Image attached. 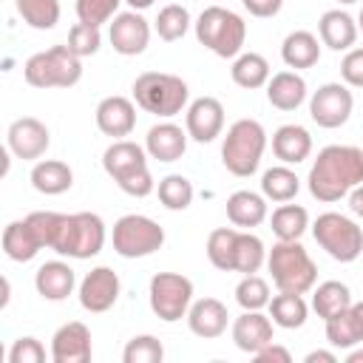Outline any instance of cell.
I'll return each instance as SVG.
<instances>
[{
	"instance_id": "cell-54",
	"label": "cell",
	"mask_w": 363,
	"mask_h": 363,
	"mask_svg": "<svg viewBox=\"0 0 363 363\" xmlns=\"http://www.w3.org/2000/svg\"><path fill=\"white\" fill-rule=\"evenodd\" d=\"M357 28L363 31V9H360V17H357Z\"/></svg>"
},
{
	"instance_id": "cell-6",
	"label": "cell",
	"mask_w": 363,
	"mask_h": 363,
	"mask_svg": "<svg viewBox=\"0 0 363 363\" xmlns=\"http://www.w3.org/2000/svg\"><path fill=\"white\" fill-rule=\"evenodd\" d=\"M264 150H267L264 125L258 119H235L221 142V162L233 176L247 179L258 170Z\"/></svg>"
},
{
	"instance_id": "cell-7",
	"label": "cell",
	"mask_w": 363,
	"mask_h": 363,
	"mask_svg": "<svg viewBox=\"0 0 363 363\" xmlns=\"http://www.w3.org/2000/svg\"><path fill=\"white\" fill-rule=\"evenodd\" d=\"M23 77L31 88H71L82 79V57L68 45H51L26 60Z\"/></svg>"
},
{
	"instance_id": "cell-26",
	"label": "cell",
	"mask_w": 363,
	"mask_h": 363,
	"mask_svg": "<svg viewBox=\"0 0 363 363\" xmlns=\"http://www.w3.org/2000/svg\"><path fill=\"white\" fill-rule=\"evenodd\" d=\"M272 153L281 164H301L312 153V136L303 125H281L272 133Z\"/></svg>"
},
{
	"instance_id": "cell-52",
	"label": "cell",
	"mask_w": 363,
	"mask_h": 363,
	"mask_svg": "<svg viewBox=\"0 0 363 363\" xmlns=\"http://www.w3.org/2000/svg\"><path fill=\"white\" fill-rule=\"evenodd\" d=\"M130 9H136V11H145V9H150L156 0H125Z\"/></svg>"
},
{
	"instance_id": "cell-41",
	"label": "cell",
	"mask_w": 363,
	"mask_h": 363,
	"mask_svg": "<svg viewBox=\"0 0 363 363\" xmlns=\"http://www.w3.org/2000/svg\"><path fill=\"white\" fill-rule=\"evenodd\" d=\"M269 284L261 278V275H244L235 286V301L241 309H264L269 306Z\"/></svg>"
},
{
	"instance_id": "cell-44",
	"label": "cell",
	"mask_w": 363,
	"mask_h": 363,
	"mask_svg": "<svg viewBox=\"0 0 363 363\" xmlns=\"http://www.w3.org/2000/svg\"><path fill=\"white\" fill-rule=\"evenodd\" d=\"M77 57H91L99 51L102 45V34H99V26H88V23H77L71 26L68 31V43H65Z\"/></svg>"
},
{
	"instance_id": "cell-20",
	"label": "cell",
	"mask_w": 363,
	"mask_h": 363,
	"mask_svg": "<svg viewBox=\"0 0 363 363\" xmlns=\"http://www.w3.org/2000/svg\"><path fill=\"white\" fill-rule=\"evenodd\" d=\"M227 306L218 301V298H199L190 303L187 309V326L196 337H204V340H213V337H221L227 332Z\"/></svg>"
},
{
	"instance_id": "cell-16",
	"label": "cell",
	"mask_w": 363,
	"mask_h": 363,
	"mask_svg": "<svg viewBox=\"0 0 363 363\" xmlns=\"http://www.w3.org/2000/svg\"><path fill=\"white\" fill-rule=\"evenodd\" d=\"M184 130L193 142L207 145L224 130V105L216 96H199L184 111Z\"/></svg>"
},
{
	"instance_id": "cell-45",
	"label": "cell",
	"mask_w": 363,
	"mask_h": 363,
	"mask_svg": "<svg viewBox=\"0 0 363 363\" xmlns=\"http://www.w3.org/2000/svg\"><path fill=\"white\" fill-rule=\"evenodd\" d=\"M60 218H62V213H54V210H34V213H28V216H26V221H28V224H31V230L37 233V238H40L43 250H45V247L51 250V244H54V238H57Z\"/></svg>"
},
{
	"instance_id": "cell-1",
	"label": "cell",
	"mask_w": 363,
	"mask_h": 363,
	"mask_svg": "<svg viewBox=\"0 0 363 363\" xmlns=\"http://www.w3.org/2000/svg\"><path fill=\"white\" fill-rule=\"evenodd\" d=\"M309 193L318 201H340L363 184V150L354 145H326L309 167Z\"/></svg>"
},
{
	"instance_id": "cell-4",
	"label": "cell",
	"mask_w": 363,
	"mask_h": 363,
	"mask_svg": "<svg viewBox=\"0 0 363 363\" xmlns=\"http://www.w3.org/2000/svg\"><path fill=\"white\" fill-rule=\"evenodd\" d=\"M267 269L278 292L306 295L318 281V267L301 241H275L272 250H267Z\"/></svg>"
},
{
	"instance_id": "cell-55",
	"label": "cell",
	"mask_w": 363,
	"mask_h": 363,
	"mask_svg": "<svg viewBox=\"0 0 363 363\" xmlns=\"http://www.w3.org/2000/svg\"><path fill=\"white\" fill-rule=\"evenodd\" d=\"M337 3H343V6H349V3H357V0H337Z\"/></svg>"
},
{
	"instance_id": "cell-25",
	"label": "cell",
	"mask_w": 363,
	"mask_h": 363,
	"mask_svg": "<svg viewBox=\"0 0 363 363\" xmlns=\"http://www.w3.org/2000/svg\"><path fill=\"white\" fill-rule=\"evenodd\" d=\"M357 23L352 14L340 11V9H329L320 14L318 20V34H320V43L332 51H349L357 40Z\"/></svg>"
},
{
	"instance_id": "cell-33",
	"label": "cell",
	"mask_w": 363,
	"mask_h": 363,
	"mask_svg": "<svg viewBox=\"0 0 363 363\" xmlns=\"http://www.w3.org/2000/svg\"><path fill=\"white\" fill-rule=\"evenodd\" d=\"M269 227L278 241H301V235L309 230V213L301 204H281L272 210Z\"/></svg>"
},
{
	"instance_id": "cell-40",
	"label": "cell",
	"mask_w": 363,
	"mask_h": 363,
	"mask_svg": "<svg viewBox=\"0 0 363 363\" xmlns=\"http://www.w3.org/2000/svg\"><path fill=\"white\" fill-rule=\"evenodd\" d=\"M238 227H218L207 235V258L216 269L233 272V250H235Z\"/></svg>"
},
{
	"instance_id": "cell-39",
	"label": "cell",
	"mask_w": 363,
	"mask_h": 363,
	"mask_svg": "<svg viewBox=\"0 0 363 363\" xmlns=\"http://www.w3.org/2000/svg\"><path fill=\"white\" fill-rule=\"evenodd\" d=\"M190 11L184 9V6H179V3H170V6H164L159 14H156V20H153V28H156V34L164 40V43H176V40H182L184 34H187V28H190Z\"/></svg>"
},
{
	"instance_id": "cell-15",
	"label": "cell",
	"mask_w": 363,
	"mask_h": 363,
	"mask_svg": "<svg viewBox=\"0 0 363 363\" xmlns=\"http://www.w3.org/2000/svg\"><path fill=\"white\" fill-rule=\"evenodd\" d=\"M119 289H122L119 275H116L111 267H94V269L79 281V292H77V295H79V306H82L85 312H94V315L108 312V309L116 303Z\"/></svg>"
},
{
	"instance_id": "cell-19",
	"label": "cell",
	"mask_w": 363,
	"mask_h": 363,
	"mask_svg": "<svg viewBox=\"0 0 363 363\" xmlns=\"http://www.w3.org/2000/svg\"><path fill=\"white\" fill-rule=\"evenodd\" d=\"M272 318L264 315L261 309H244L235 320H233V343L247 352L255 354L258 349H264L267 343H272Z\"/></svg>"
},
{
	"instance_id": "cell-53",
	"label": "cell",
	"mask_w": 363,
	"mask_h": 363,
	"mask_svg": "<svg viewBox=\"0 0 363 363\" xmlns=\"http://www.w3.org/2000/svg\"><path fill=\"white\" fill-rule=\"evenodd\" d=\"M346 363H363V349H354L346 354Z\"/></svg>"
},
{
	"instance_id": "cell-5",
	"label": "cell",
	"mask_w": 363,
	"mask_h": 363,
	"mask_svg": "<svg viewBox=\"0 0 363 363\" xmlns=\"http://www.w3.org/2000/svg\"><path fill=\"white\" fill-rule=\"evenodd\" d=\"M187 99H190V88L176 74L145 71L133 79V102L159 119H170L182 113L187 108Z\"/></svg>"
},
{
	"instance_id": "cell-46",
	"label": "cell",
	"mask_w": 363,
	"mask_h": 363,
	"mask_svg": "<svg viewBox=\"0 0 363 363\" xmlns=\"http://www.w3.org/2000/svg\"><path fill=\"white\" fill-rule=\"evenodd\" d=\"M43 360H45V346L31 335L17 337L9 349V363H43Z\"/></svg>"
},
{
	"instance_id": "cell-23",
	"label": "cell",
	"mask_w": 363,
	"mask_h": 363,
	"mask_svg": "<svg viewBox=\"0 0 363 363\" xmlns=\"http://www.w3.org/2000/svg\"><path fill=\"white\" fill-rule=\"evenodd\" d=\"M309 96L306 79L298 71H278L267 82V99L278 111H298Z\"/></svg>"
},
{
	"instance_id": "cell-27",
	"label": "cell",
	"mask_w": 363,
	"mask_h": 363,
	"mask_svg": "<svg viewBox=\"0 0 363 363\" xmlns=\"http://www.w3.org/2000/svg\"><path fill=\"white\" fill-rule=\"evenodd\" d=\"M227 218L238 230H252L267 221V196L252 190H235L227 199Z\"/></svg>"
},
{
	"instance_id": "cell-36",
	"label": "cell",
	"mask_w": 363,
	"mask_h": 363,
	"mask_svg": "<svg viewBox=\"0 0 363 363\" xmlns=\"http://www.w3.org/2000/svg\"><path fill=\"white\" fill-rule=\"evenodd\" d=\"M301 190V179L295 170H289V164H275L269 170H264L261 176V193L269 201H292Z\"/></svg>"
},
{
	"instance_id": "cell-49",
	"label": "cell",
	"mask_w": 363,
	"mask_h": 363,
	"mask_svg": "<svg viewBox=\"0 0 363 363\" xmlns=\"http://www.w3.org/2000/svg\"><path fill=\"white\" fill-rule=\"evenodd\" d=\"M241 6L252 14V17H275L284 6V0H241Z\"/></svg>"
},
{
	"instance_id": "cell-21",
	"label": "cell",
	"mask_w": 363,
	"mask_h": 363,
	"mask_svg": "<svg viewBox=\"0 0 363 363\" xmlns=\"http://www.w3.org/2000/svg\"><path fill=\"white\" fill-rule=\"evenodd\" d=\"M187 130H182L176 122H159L145 136V150L156 162H179L187 150Z\"/></svg>"
},
{
	"instance_id": "cell-13",
	"label": "cell",
	"mask_w": 363,
	"mask_h": 363,
	"mask_svg": "<svg viewBox=\"0 0 363 363\" xmlns=\"http://www.w3.org/2000/svg\"><path fill=\"white\" fill-rule=\"evenodd\" d=\"M48 145H51V133L37 116H20L6 130V147L11 150V156L23 162L40 159L48 150Z\"/></svg>"
},
{
	"instance_id": "cell-10",
	"label": "cell",
	"mask_w": 363,
	"mask_h": 363,
	"mask_svg": "<svg viewBox=\"0 0 363 363\" xmlns=\"http://www.w3.org/2000/svg\"><path fill=\"white\" fill-rule=\"evenodd\" d=\"M113 250L122 258H145L153 255L156 250H162L164 244V227L147 216L139 213H128L122 218H116L113 233H111Z\"/></svg>"
},
{
	"instance_id": "cell-48",
	"label": "cell",
	"mask_w": 363,
	"mask_h": 363,
	"mask_svg": "<svg viewBox=\"0 0 363 363\" xmlns=\"http://www.w3.org/2000/svg\"><path fill=\"white\" fill-rule=\"evenodd\" d=\"M252 357H255L258 363H289V360H292L289 349H286V346H278L275 340H272V343H267L264 349H258Z\"/></svg>"
},
{
	"instance_id": "cell-29",
	"label": "cell",
	"mask_w": 363,
	"mask_h": 363,
	"mask_svg": "<svg viewBox=\"0 0 363 363\" xmlns=\"http://www.w3.org/2000/svg\"><path fill=\"white\" fill-rule=\"evenodd\" d=\"M40 250H43V244H40L37 233L31 230V224L26 218H17V221L6 224V230H3V252H6V258L17 261V264H26Z\"/></svg>"
},
{
	"instance_id": "cell-8",
	"label": "cell",
	"mask_w": 363,
	"mask_h": 363,
	"mask_svg": "<svg viewBox=\"0 0 363 363\" xmlns=\"http://www.w3.org/2000/svg\"><path fill=\"white\" fill-rule=\"evenodd\" d=\"M105 247V221L96 213H62L60 227H57V238L51 244L54 252L85 261L99 255Z\"/></svg>"
},
{
	"instance_id": "cell-2",
	"label": "cell",
	"mask_w": 363,
	"mask_h": 363,
	"mask_svg": "<svg viewBox=\"0 0 363 363\" xmlns=\"http://www.w3.org/2000/svg\"><path fill=\"white\" fill-rule=\"evenodd\" d=\"M102 167L116 187L133 199H145L156 187L147 167V150L130 139H113L102 153Z\"/></svg>"
},
{
	"instance_id": "cell-50",
	"label": "cell",
	"mask_w": 363,
	"mask_h": 363,
	"mask_svg": "<svg viewBox=\"0 0 363 363\" xmlns=\"http://www.w3.org/2000/svg\"><path fill=\"white\" fill-rule=\"evenodd\" d=\"M346 199H349V210H352L357 218H363V184H357Z\"/></svg>"
},
{
	"instance_id": "cell-31",
	"label": "cell",
	"mask_w": 363,
	"mask_h": 363,
	"mask_svg": "<svg viewBox=\"0 0 363 363\" xmlns=\"http://www.w3.org/2000/svg\"><path fill=\"white\" fill-rule=\"evenodd\" d=\"M230 77L238 88H247V91H255V88H264L269 82V62L267 57L255 54V51H241L235 60H233V68H230Z\"/></svg>"
},
{
	"instance_id": "cell-28",
	"label": "cell",
	"mask_w": 363,
	"mask_h": 363,
	"mask_svg": "<svg viewBox=\"0 0 363 363\" xmlns=\"http://www.w3.org/2000/svg\"><path fill=\"white\" fill-rule=\"evenodd\" d=\"M281 60L286 62V68H295V71L318 65V60H320L318 37L312 31H303V28L286 34L284 43H281Z\"/></svg>"
},
{
	"instance_id": "cell-9",
	"label": "cell",
	"mask_w": 363,
	"mask_h": 363,
	"mask_svg": "<svg viewBox=\"0 0 363 363\" xmlns=\"http://www.w3.org/2000/svg\"><path fill=\"white\" fill-rule=\"evenodd\" d=\"M312 235L318 247L340 264H352L363 252V227L343 213H320L312 224Z\"/></svg>"
},
{
	"instance_id": "cell-51",
	"label": "cell",
	"mask_w": 363,
	"mask_h": 363,
	"mask_svg": "<svg viewBox=\"0 0 363 363\" xmlns=\"http://www.w3.org/2000/svg\"><path fill=\"white\" fill-rule=\"evenodd\" d=\"M306 363H337V354L335 352H326V349H315V352H309L306 357H303Z\"/></svg>"
},
{
	"instance_id": "cell-42",
	"label": "cell",
	"mask_w": 363,
	"mask_h": 363,
	"mask_svg": "<svg viewBox=\"0 0 363 363\" xmlns=\"http://www.w3.org/2000/svg\"><path fill=\"white\" fill-rule=\"evenodd\" d=\"M162 357H164V346L153 335H133L122 352L125 363H162Z\"/></svg>"
},
{
	"instance_id": "cell-17",
	"label": "cell",
	"mask_w": 363,
	"mask_h": 363,
	"mask_svg": "<svg viewBox=\"0 0 363 363\" xmlns=\"http://www.w3.org/2000/svg\"><path fill=\"white\" fill-rule=\"evenodd\" d=\"M94 354L91 349V329L82 320L62 323L51 337V360L54 363H88Z\"/></svg>"
},
{
	"instance_id": "cell-3",
	"label": "cell",
	"mask_w": 363,
	"mask_h": 363,
	"mask_svg": "<svg viewBox=\"0 0 363 363\" xmlns=\"http://www.w3.org/2000/svg\"><path fill=\"white\" fill-rule=\"evenodd\" d=\"M196 40L221 60H235L247 43V23L241 14L224 6H207L196 23Z\"/></svg>"
},
{
	"instance_id": "cell-43",
	"label": "cell",
	"mask_w": 363,
	"mask_h": 363,
	"mask_svg": "<svg viewBox=\"0 0 363 363\" xmlns=\"http://www.w3.org/2000/svg\"><path fill=\"white\" fill-rule=\"evenodd\" d=\"M119 3H125V0H77L74 9H77L79 23L102 26V23H111L119 14Z\"/></svg>"
},
{
	"instance_id": "cell-38",
	"label": "cell",
	"mask_w": 363,
	"mask_h": 363,
	"mask_svg": "<svg viewBox=\"0 0 363 363\" xmlns=\"http://www.w3.org/2000/svg\"><path fill=\"white\" fill-rule=\"evenodd\" d=\"M156 196H159V201H162L164 210L179 213V210H187V207L193 204V184H190L187 176H182V173H170V176L159 179Z\"/></svg>"
},
{
	"instance_id": "cell-35",
	"label": "cell",
	"mask_w": 363,
	"mask_h": 363,
	"mask_svg": "<svg viewBox=\"0 0 363 363\" xmlns=\"http://www.w3.org/2000/svg\"><path fill=\"white\" fill-rule=\"evenodd\" d=\"M267 264V247L258 235L250 230H238L235 235V250H233V272L252 275Z\"/></svg>"
},
{
	"instance_id": "cell-34",
	"label": "cell",
	"mask_w": 363,
	"mask_h": 363,
	"mask_svg": "<svg viewBox=\"0 0 363 363\" xmlns=\"http://www.w3.org/2000/svg\"><path fill=\"white\" fill-rule=\"evenodd\" d=\"M349 306H352V289L343 281H323L312 292V309L323 320L335 318L337 312H343Z\"/></svg>"
},
{
	"instance_id": "cell-30",
	"label": "cell",
	"mask_w": 363,
	"mask_h": 363,
	"mask_svg": "<svg viewBox=\"0 0 363 363\" xmlns=\"http://www.w3.org/2000/svg\"><path fill=\"white\" fill-rule=\"evenodd\" d=\"M71 184H74V170L60 159H43L31 167V187L43 196H60L71 190Z\"/></svg>"
},
{
	"instance_id": "cell-32",
	"label": "cell",
	"mask_w": 363,
	"mask_h": 363,
	"mask_svg": "<svg viewBox=\"0 0 363 363\" xmlns=\"http://www.w3.org/2000/svg\"><path fill=\"white\" fill-rule=\"evenodd\" d=\"M269 318L281 329H301L309 318V306L298 292H278L269 298Z\"/></svg>"
},
{
	"instance_id": "cell-14",
	"label": "cell",
	"mask_w": 363,
	"mask_h": 363,
	"mask_svg": "<svg viewBox=\"0 0 363 363\" xmlns=\"http://www.w3.org/2000/svg\"><path fill=\"white\" fill-rule=\"evenodd\" d=\"M108 40L113 45L116 54L122 57H136L147 48L150 43V23L136 11H119L113 20H111V28H108Z\"/></svg>"
},
{
	"instance_id": "cell-37",
	"label": "cell",
	"mask_w": 363,
	"mask_h": 363,
	"mask_svg": "<svg viewBox=\"0 0 363 363\" xmlns=\"http://www.w3.org/2000/svg\"><path fill=\"white\" fill-rule=\"evenodd\" d=\"M14 9L23 23L37 31H48L60 23V0H14Z\"/></svg>"
},
{
	"instance_id": "cell-22",
	"label": "cell",
	"mask_w": 363,
	"mask_h": 363,
	"mask_svg": "<svg viewBox=\"0 0 363 363\" xmlns=\"http://www.w3.org/2000/svg\"><path fill=\"white\" fill-rule=\"evenodd\" d=\"M326 323V340L332 349H352L363 343V301H352L349 309L337 312Z\"/></svg>"
},
{
	"instance_id": "cell-18",
	"label": "cell",
	"mask_w": 363,
	"mask_h": 363,
	"mask_svg": "<svg viewBox=\"0 0 363 363\" xmlns=\"http://www.w3.org/2000/svg\"><path fill=\"white\" fill-rule=\"evenodd\" d=\"M96 128L111 136V139H125L130 136V130L136 128V105L128 99V96H105L99 105H96Z\"/></svg>"
},
{
	"instance_id": "cell-47",
	"label": "cell",
	"mask_w": 363,
	"mask_h": 363,
	"mask_svg": "<svg viewBox=\"0 0 363 363\" xmlns=\"http://www.w3.org/2000/svg\"><path fill=\"white\" fill-rule=\"evenodd\" d=\"M340 77L349 88H363V48H349L340 60Z\"/></svg>"
},
{
	"instance_id": "cell-12",
	"label": "cell",
	"mask_w": 363,
	"mask_h": 363,
	"mask_svg": "<svg viewBox=\"0 0 363 363\" xmlns=\"http://www.w3.org/2000/svg\"><path fill=\"white\" fill-rule=\"evenodd\" d=\"M354 108V96L346 82H323L318 91L309 96V116L318 128L335 130L349 122Z\"/></svg>"
},
{
	"instance_id": "cell-24",
	"label": "cell",
	"mask_w": 363,
	"mask_h": 363,
	"mask_svg": "<svg viewBox=\"0 0 363 363\" xmlns=\"http://www.w3.org/2000/svg\"><path fill=\"white\" fill-rule=\"evenodd\" d=\"M34 286H37L40 298L60 303V301H65V298L74 292V286H77V272H74L71 264H65V261H45V264L37 269V275H34Z\"/></svg>"
},
{
	"instance_id": "cell-11",
	"label": "cell",
	"mask_w": 363,
	"mask_h": 363,
	"mask_svg": "<svg viewBox=\"0 0 363 363\" xmlns=\"http://www.w3.org/2000/svg\"><path fill=\"white\" fill-rule=\"evenodd\" d=\"M150 309L159 320L176 323L187 318V309L193 303V281L182 272H156L147 286Z\"/></svg>"
}]
</instances>
